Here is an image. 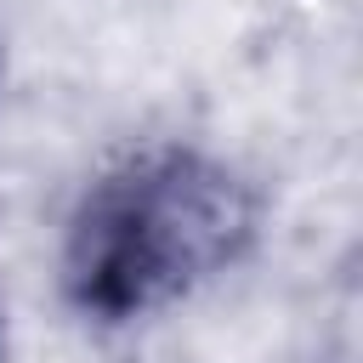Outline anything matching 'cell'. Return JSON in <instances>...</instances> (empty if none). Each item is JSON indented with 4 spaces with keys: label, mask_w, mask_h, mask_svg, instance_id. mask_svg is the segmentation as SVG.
<instances>
[{
    "label": "cell",
    "mask_w": 363,
    "mask_h": 363,
    "mask_svg": "<svg viewBox=\"0 0 363 363\" xmlns=\"http://www.w3.org/2000/svg\"><path fill=\"white\" fill-rule=\"evenodd\" d=\"M255 187L216 153L159 142L113 159L62 233V295L91 323H130L187 301L255 244Z\"/></svg>",
    "instance_id": "obj_1"
},
{
    "label": "cell",
    "mask_w": 363,
    "mask_h": 363,
    "mask_svg": "<svg viewBox=\"0 0 363 363\" xmlns=\"http://www.w3.org/2000/svg\"><path fill=\"white\" fill-rule=\"evenodd\" d=\"M0 363H6V329H0Z\"/></svg>",
    "instance_id": "obj_2"
}]
</instances>
